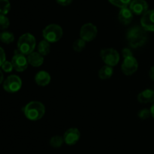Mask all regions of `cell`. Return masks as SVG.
Instances as JSON below:
<instances>
[{
    "instance_id": "1f68e13d",
    "label": "cell",
    "mask_w": 154,
    "mask_h": 154,
    "mask_svg": "<svg viewBox=\"0 0 154 154\" xmlns=\"http://www.w3.org/2000/svg\"><path fill=\"white\" fill-rule=\"evenodd\" d=\"M3 79H4V76H3V73H2V72L1 71V69H0V84L2 82Z\"/></svg>"
},
{
    "instance_id": "2e32d148",
    "label": "cell",
    "mask_w": 154,
    "mask_h": 154,
    "mask_svg": "<svg viewBox=\"0 0 154 154\" xmlns=\"http://www.w3.org/2000/svg\"><path fill=\"white\" fill-rule=\"evenodd\" d=\"M35 80L39 86H46L51 82V78L50 74L45 70L39 71L35 76Z\"/></svg>"
},
{
    "instance_id": "f546056e",
    "label": "cell",
    "mask_w": 154,
    "mask_h": 154,
    "mask_svg": "<svg viewBox=\"0 0 154 154\" xmlns=\"http://www.w3.org/2000/svg\"><path fill=\"white\" fill-rule=\"evenodd\" d=\"M149 75H150V79L154 81V66L150 68V71H149Z\"/></svg>"
},
{
    "instance_id": "7c38bea8",
    "label": "cell",
    "mask_w": 154,
    "mask_h": 154,
    "mask_svg": "<svg viewBox=\"0 0 154 154\" xmlns=\"http://www.w3.org/2000/svg\"><path fill=\"white\" fill-rule=\"evenodd\" d=\"M81 137L80 131L76 128H71L65 132L63 135L64 142L68 145H75Z\"/></svg>"
},
{
    "instance_id": "4316f807",
    "label": "cell",
    "mask_w": 154,
    "mask_h": 154,
    "mask_svg": "<svg viewBox=\"0 0 154 154\" xmlns=\"http://www.w3.org/2000/svg\"><path fill=\"white\" fill-rule=\"evenodd\" d=\"M6 59V56H5V51L3 50L2 48L0 47V66L2 65V63L5 61Z\"/></svg>"
},
{
    "instance_id": "ba28073f",
    "label": "cell",
    "mask_w": 154,
    "mask_h": 154,
    "mask_svg": "<svg viewBox=\"0 0 154 154\" xmlns=\"http://www.w3.org/2000/svg\"><path fill=\"white\" fill-rule=\"evenodd\" d=\"M138 63L133 55L125 57L121 66L122 71L125 75H132L138 70Z\"/></svg>"
},
{
    "instance_id": "4dcf8cb0",
    "label": "cell",
    "mask_w": 154,
    "mask_h": 154,
    "mask_svg": "<svg viewBox=\"0 0 154 154\" xmlns=\"http://www.w3.org/2000/svg\"><path fill=\"white\" fill-rule=\"evenodd\" d=\"M150 113H151V116L154 118V102L152 104L151 107H150Z\"/></svg>"
},
{
    "instance_id": "8992f818",
    "label": "cell",
    "mask_w": 154,
    "mask_h": 154,
    "mask_svg": "<svg viewBox=\"0 0 154 154\" xmlns=\"http://www.w3.org/2000/svg\"><path fill=\"white\" fill-rule=\"evenodd\" d=\"M97 33V27L92 23H87V24H84L80 30L81 39L85 41L86 42L93 41L96 37Z\"/></svg>"
},
{
    "instance_id": "9a60e30c",
    "label": "cell",
    "mask_w": 154,
    "mask_h": 154,
    "mask_svg": "<svg viewBox=\"0 0 154 154\" xmlns=\"http://www.w3.org/2000/svg\"><path fill=\"white\" fill-rule=\"evenodd\" d=\"M138 101L141 104H149L154 102V91L146 89L138 95Z\"/></svg>"
},
{
    "instance_id": "5bb4252c",
    "label": "cell",
    "mask_w": 154,
    "mask_h": 154,
    "mask_svg": "<svg viewBox=\"0 0 154 154\" xmlns=\"http://www.w3.org/2000/svg\"><path fill=\"white\" fill-rule=\"evenodd\" d=\"M27 60L28 63H29L31 66H34V67H38V66H42L44 63V56L39 54L38 52H32L29 55H27Z\"/></svg>"
},
{
    "instance_id": "603a6c76",
    "label": "cell",
    "mask_w": 154,
    "mask_h": 154,
    "mask_svg": "<svg viewBox=\"0 0 154 154\" xmlns=\"http://www.w3.org/2000/svg\"><path fill=\"white\" fill-rule=\"evenodd\" d=\"M86 42L82 39H78L73 42V49L76 52H81L85 48Z\"/></svg>"
},
{
    "instance_id": "7a4b0ae2",
    "label": "cell",
    "mask_w": 154,
    "mask_h": 154,
    "mask_svg": "<svg viewBox=\"0 0 154 154\" xmlns=\"http://www.w3.org/2000/svg\"><path fill=\"white\" fill-rule=\"evenodd\" d=\"M45 113V107L39 101H31L24 107L26 117L31 121H37L42 119Z\"/></svg>"
},
{
    "instance_id": "f1b7e54d",
    "label": "cell",
    "mask_w": 154,
    "mask_h": 154,
    "mask_svg": "<svg viewBox=\"0 0 154 154\" xmlns=\"http://www.w3.org/2000/svg\"><path fill=\"white\" fill-rule=\"evenodd\" d=\"M122 54H123V56L124 58L125 57H129V56H132V51L129 48H123V51H122Z\"/></svg>"
},
{
    "instance_id": "ffe728a7",
    "label": "cell",
    "mask_w": 154,
    "mask_h": 154,
    "mask_svg": "<svg viewBox=\"0 0 154 154\" xmlns=\"http://www.w3.org/2000/svg\"><path fill=\"white\" fill-rule=\"evenodd\" d=\"M63 142H64V139L63 137L61 136L56 135L51 137V140H50V144L52 147L54 148H59L63 145Z\"/></svg>"
},
{
    "instance_id": "6da1fadb",
    "label": "cell",
    "mask_w": 154,
    "mask_h": 154,
    "mask_svg": "<svg viewBox=\"0 0 154 154\" xmlns=\"http://www.w3.org/2000/svg\"><path fill=\"white\" fill-rule=\"evenodd\" d=\"M127 40L132 48H137L143 46L147 40L146 30L142 27H134L127 33Z\"/></svg>"
},
{
    "instance_id": "4fadbf2b",
    "label": "cell",
    "mask_w": 154,
    "mask_h": 154,
    "mask_svg": "<svg viewBox=\"0 0 154 154\" xmlns=\"http://www.w3.org/2000/svg\"><path fill=\"white\" fill-rule=\"evenodd\" d=\"M119 21L124 25H128L133 19V13L129 8H123L120 9L118 15Z\"/></svg>"
},
{
    "instance_id": "8fae6325",
    "label": "cell",
    "mask_w": 154,
    "mask_h": 154,
    "mask_svg": "<svg viewBox=\"0 0 154 154\" xmlns=\"http://www.w3.org/2000/svg\"><path fill=\"white\" fill-rule=\"evenodd\" d=\"M141 24L146 31L154 32V10H148L142 15Z\"/></svg>"
},
{
    "instance_id": "3957f363",
    "label": "cell",
    "mask_w": 154,
    "mask_h": 154,
    "mask_svg": "<svg viewBox=\"0 0 154 154\" xmlns=\"http://www.w3.org/2000/svg\"><path fill=\"white\" fill-rule=\"evenodd\" d=\"M36 45L35 38L31 33H24L20 37L17 42L18 51L24 55H29L33 52Z\"/></svg>"
},
{
    "instance_id": "52a82bcc",
    "label": "cell",
    "mask_w": 154,
    "mask_h": 154,
    "mask_svg": "<svg viewBox=\"0 0 154 154\" xmlns=\"http://www.w3.org/2000/svg\"><path fill=\"white\" fill-rule=\"evenodd\" d=\"M22 87V80L18 75H9L3 83V88L9 93H14L18 91Z\"/></svg>"
},
{
    "instance_id": "cb8c5ba5",
    "label": "cell",
    "mask_w": 154,
    "mask_h": 154,
    "mask_svg": "<svg viewBox=\"0 0 154 154\" xmlns=\"http://www.w3.org/2000/svg\"><path fill=\"white\" fill-rule=\"evenodd\" d=\"M9 20L5 14H0V30H5L9 27Z\"/></svg>"
},
{
    "instance_id": "83f0119b",
    "label": "cell",
    "mask_w": 154,
    "mask_h": 154,
    "mask_svg": "<svg viewBox=\"0 0 154 154\" xmlns=\"http://www.w3.org/2000/svg\"><path fill=\"white\" fill-rule=\"evenodd\" d=\"M57 3L62 6L69 5L73 2V0H57Z\"/></svg>"
},
{
    "instance_id": "9c48e42d",
    "label": "cell",
    "mask_w": 154,
    "mask_h": 154,
    "mask_svg": "<svg viewBox=\"0 0 154 154\" xmlns=\"http://www.w3.org/2000/svg\"><path fill=\"white\" fill-rule=\"evenodd\" d=\"M11 63L13 64L14 69L17 72H23L26 69L29 64L26 57L24 54H21L20 51L15 53L14 55L12 57Z\"/></svg>"
},
{
    "instance_id": "30bf717a",
    "label": "cell",
    "mask_w": 154,
    "mask_h": 154,
    "mask_svg": "<svg viewBox=\"0 0 154 154\" xmlns=\"http://www.w3.org/2000/svg\"><path fill=\"white\" fill-rule=\"evenodd\" d=\"M129 8L135 14L143 15L148 11V4L145 0H132Z\"/></svg>"
},
{
    "instance_id": "e0dca14e",
    "label": "cell",
    "mask_w": 154,
    "mask_h": 154,
    "mask_svg": "<svg viewBox=\"0 0 154 154\" xmlns=\"http://www.w3.org/2000/svg\"><path fill=\"white\" fill-rule=\"evenodd\" d=\"M113 73H114V69L112 66L105 65L99 69V77L101 79H108L112 76Z\"/></svg>"
},
{
    "instance_id": "7402d4cb",
    "label": "cell",
    "mask_w": 154,
    "mask_h": 154,
    "mask_svg": "<svg viewBox=\"0 0 154 154\" xmlns=\"http://www.w3.org/2000/svg\"><path fill=\"white\" fill-rule=\"evenodd\" d=\"M11 9L9 0H0V14H7Z\"/></svg>"
},
{
    "instance_id": "d4e9b609",
    "label": "cell",
    "mask_w": 154,
    "mask_h": 154,
    "mask_svg": "<svg viewBox=\"0 0 154 154\" xmlns=\"http://www.w3.org/2000/svg\"><path fill=\"white\" fill-rule=\"evenodd\" d=\"M138 115L140 119H147L151 116V113H150V110L148 109H142L138 112Z\"/></svg>"
},
{
    "instance_id": "277c9868",
    "label": "cell",
    "mask_w": 154,
    "mask_h": 154,
    "mask_svg": "<svg viewBox=\"0 0 154 154\" xmlns=\"http://www.w3.org/2000/svg\"><path fill=\"white\" fill-rule=\"evenodd\" d=\"M63 34V29L57 24H50L43 30V36L45 40L51 42H57L62 38Z\"/></svg>"
},
{
    "instance_id": "ac0fdd59",
    "label": "cell",
    "mask_w": 154,
    "mask_h": 154,
    "mask_svg": "<svg viewBox=\"0 0 154 154\" xmlns=\"http://www.w3.org/2000/svg\"><path fill=\"white\" fill-rule=\"evenodd\" d=\"M51 51V45L50 42L47 40H42L39 42L38 46V52L42 54V56H46Z\"/></svg>"
},
{
    "instance_id": "5b68a950",
    "label": "cell",
    "mask_w": 154,
    "mask_h": 154,
    "mask_svg": "<svg viewBox=\"0 0 154 154\" xmlns=\"http://www.w3.org/2000/svg\"><path fill=\"white\" fill-rule=\"evenodd\" d=\"M102 60L106 65L114 66L120 61V54L117 50L114 48H105L100 52Z\"/></svg>"
},
{
    "instance_id": "484cf974",
    "label": "cell",
    "mask_w": 154,
    "mask_h": 154,
    "mask_svg": "<svg viewBox=\"0 0 154 154\" xmlns=\"http://www.w3.org/2000/svg\"><path fill=\"white\" fill-rule=\"evenodd\" d=\"M1 67H2V70L5 71V72H11L12 69H14L13 64H12L11 62L7 61V60H5V61L2 63V65L1 66Z\"/></svg>"
},
{
    "instance_id": "44dd1931",
    "label": "cell",
    "mask_w": 154,
    "mask_h": 154,
    "mask_svg": "<svg viewBox=\"0 0 154 154\" xmlns=\"http://www.w3.org/2000/svg\"><path fill=\"white\" fill-rule=\"evenodd\" d=\"M108 1L113 5L123 8H127L128 6H129L132 0H108Z\"/></svg>"
},
{
    "instance_id": "d6986e66",
    "label": "cell",
    "mask_w": 154,
    "mask_h": 154,
    "mask_svg": "<svg viewBox=\"0 0 154 154\" xmlns=\"http://www.w3.org/2000/svg\"><path fill=\"white\" fill-rule=\"evenodd\" d=\"M0 39L5 44H10L14 40V36L11 32H3L0 34Z\"/></svg>"
}]
</instances>
